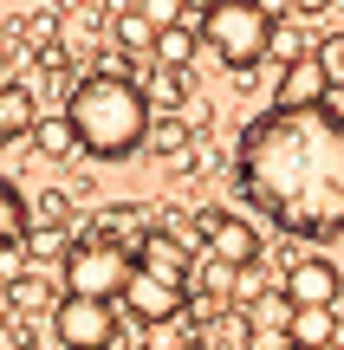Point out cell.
I'll list each match as a JSON object with an SVG mask.
<instances>
[{"mask_svg":"<svg viewBox=\"0 0 344 350\" xmlns=\"http://www.w3.org/2000/svg\"><path fill=\"white\" fill-rule=\"evenodd\" d=\"M319 65L332 72V85H344V33H338V26L319 39Z\"/></svg>","mask_w":344,"mask_h":350,"instance_id":"obj_20","label":"cell"},{"mask_svg":"<svg viewBox=\"0 0 344 350\" xmlns=\"http://www.w3.org/2000/svg\"><path fill=\"white\" fill-rule=\"evenodd\" d=\"M293 338H299V350H338V312H299Z\"/></svg>","mask_w":344,"mask_h":350,"instance_id":"obj_17","label":"cell"},{"mask_svg":"<svg viewBox=\"0 0 344 350\" xmlns=\"http://www.w3.org/2000/svg\"><path fill=\"white\" fill-rule=\"evenodd\" d=\"M254 350H299L293 331H254Z\"/></svg>","mask_w":344,"mask_h":350,"instance_id":"obj_22","label":"cell"},{"mask_svg":"<svg viewBox=\"0 0 344 350\" xmlns=\"http://www.w3.org/2000/svg\"><path fill=\"white\" fill-rule=\"evenodd\" d=\"M280 286H286V299H293L299 312H332L344 279H338V266H332V260H293Z\"/></svg>","mask_w":344,"mask_h":350,"instance_id":"obj_9","label":"cell"},{"mask_svg":"<svg viewBox=\"0 0 344 350\" xmlns=\"http://www.w3.org/2000/svg\"><path fill=\"white\" fill-rule=\"evenodd\" d=\"M137 266H143V273L176 279V286H189V279H195V247H189V240H176V234H150L137 247Z\"/></svg>","mask_w":344,"mask_h":350,"instance_id":"obj_11","label":"cell"},{"mask_svg":"<svg viewBox=\"0 0 344 350\" xmlns=\"http://www.w3.org/2000/svg\"><path fill=\"white\" fill-rule=\"evenodd\" d=\"M202 46H208V39H202V26H189V20H182V26H169V33H163V46H156V65H163V72H189Z\"/></svg>","mask_w":344,"mask_h":350,"instance_id":"obj_15","label":"cell"},{"mask_svg":"<svg viewBox=\"0 0 344 350\" xmlns=\"http://www.w3.org/2000/svg\"><path fill=\"white\" fill-rule=\"evenodd\" d=\"M189 137H195V124H189V117H182V111H163V117H156V130H150V150L176 163V156L189 150Z\"/></svg>","mask_w":344,"mask_h":350,"instance_id":"obj_18","label":"cell"},{"mask_svg":"<svg viewBox=\"0 0 344 350\" xmlns=\"http://www.w3.org/2000/svg\"><path fill=\"white\" fill-rule=\"evenodd\" d=\"M332 0H286V13H325Z\"/></svg>","mask_w":344,"mask_h":350,"instance_id":"obj_23","label":"cell"},{"mask_svg":"<svg viewBox=\"0 0 344 350\" xmlns=\"http://www.w3.org/2000/svg\"><path fill=\"white\" fill-rule=\"evenodd\" d=\"M137 13L156 26V33H169V26H182V13H189V0H137Z\"/></svg>","mask_w":344,"mask_h":350,"instance_id":"obj_19","label":"cell"},{"mask_svg":"<svg viewBox=\"0 0 344 350\" xmlns=\"http://www.w3.org/2000/svg\"><path fill=\"white\" fill-rule=\"evenodd\" d=\"M332 72H325L319 59H299L280 72V85H273V111H325V98H332Z\"/></svg>","mask_w":344,"mask_h":350,"instance_id":"obj_8","label":"cell"},{"mask_svg":"<svg viewBox=\"0 0 344 350\" xmlns=\"http://www.w3.org/2000/svg\"><path fill=\"white\" fill-rule=\"evenodd\" d=\"M150 221H156V208H130V201H111V208H98V221H91V240H111V247L137 253L143 240H150Z\"/></svg>","mask_w":344,"mask_h":350,"instance_id":"obj_10","label":"cell"},{"mask_svg":"<svg viewBox=\"0 0 344 350\" xmlns=\"http://www.w3.org/2000/svg\"><path fill=\"white\" fill-rule=\"evenodd\" d=\"M111 39H117L124 52H130V59H143V65H150V59H156V46H163V33H156V26L143 20L137 7H124V13L111 20Z\"/></svg>","mask_w":344,"mask_h":350,"instance_id":"obj_14","label":"cell"},{"mask_svg":"<svg viewBox=\"0 0 344 350\" xmlns=\"http://www.w3.org/2000/svg\"><path fill=\"white\" fill-rule=\"evenodd\" d=\"M65 117H72L91 163H124V156L150 150V130H156L150 91L130 72H117V65H98V72L78 78L72 98H65Z\"/></svg>","mask_w":344,"mask_h":350,"instance_id":"obj_2","label":"cell"},{"mask_svg":"<svg viewBox=\"0 0 344 350\" xmlns=\"http://www.w3.org/2000/svg\"><path fill=\"white\" fill-rule=\"evenodd\" d=\"M26 26V46L33 52H52V33H59V13H33V20H20Z\"/></svg>","mask_w":344,"mask_h":350,"instance_id":"obj_21","label":"cell"},{"mask_svg":"<svg viewBox=\"0 0 344 350\" xmlns=\"http://www.w3.org/2000/svg\"><path fill=\"white\" fill-rule=\"evenodd\" d=\"M130 350H156V344H130Z\"/></svg>","mask_w":344,"mask_h":350,"instance_id":"obj_24","label":"cell"},{"mask_svg":"<svg viewBox=\"0 0 344 350\" xmlns=\"http://www.w3.org/2000/svg\"><path fill=\"white\" fill-rule=\"evenodd\" d=\"M52 338L65 350H111L117 344V299H78V292H65L52 305Z\"/></svg>","mask_w":344,"mask_h":350,"instance_id":"obj_5","label":"cell"},{"mask_svg":"<svg viewBox=\"0 0 344 350\" xmlns=\"http://www.w3.org/2000/svg\"><path fill=\"white\" fill-rule=\"evenodd\" d=\"M59 279L78 299H124V286L137 279V253L111 247V240H78L72 260L59 266Z\"/></svg>","mask_w":344,"mask_h":350,"instance_id":"obj_4","label":"cell"},{"mask_svg":"<svg viewBox=\"0 0 344 350\" xmlns=\"http://www.w3.org/2000/svg\"><path fill=\"white\" fill-rule=\"evenodd\" d=\"M33 234H39V221L26 208V188L13 175H0V247H26Z\"/></svg>","mask_w":344,"mask_h":350,"instance_id":"obj_13","label":"cell"},{"mask_svg":"<svg viewBox=\"0 0 344 350\" xmlns=\"http://www.w3.org/2000/svg\"><path fill=\"white\" fill-rule=\"evenodd\" d=\"M195 227H202V253H208V260L234 266V273L260 266V227L247 221V214H234V208H202V214H195Z\"/></svg>","mask_w":344,"mask_h":350,"instance_id":"obj_6","label":"cell"},{"mask_svg":"<svg viewBox=\"0 0 344 350\" xmlns=\"http://www.w3.org/2000/svg\"><path fill=\"white\" fill-rule=\"evenodd\" d=\"M33 150L46 156V163H72V156L85 150V143H78V130H72V117L59 111V117H46V124L33 130Z\"/></svg>","mask_w":344,"mask_h":350,"instance_id":"obj_16","label":"cell"},{"mask_svg":"<svg viewBox=\"0 0 344 350\" xmlns=\"http://www.w3.org/2000/svg\"><path fill=\"white\" fill-rule=\"evenodd\" d=\"M273 7L267 0H215V13L202 20V39L228 72H254L260 59L273 52Z\"/></svg>","mask_w":344,"mask_h":350,"instance_id":"obj_3","label":"cell"},{"mask_svg":"<svg viewBox=\"0 0 344 350\" xmlns=\"http://www.w3.org/2000/svg\"><path fill=\"white\" fill-rule=\"evenodd\" d=\"M189 299H195V286H176V279L143 273V266H137V279L124 286V299H117V305H124L137 325H169V318L189 312Z\"/></svg>","mask_w":344,"mask_h":350,"instance_id":"obj_7","label":"cell"},{"mask_svg":"<svg viewBox=\"0 0 344 350\" xmlns=\"http://www.w3.org/2000/svg\"><path fill=\"white\" fill-rule=\"evenodd\" d=\"M39 124H46V117L33 111V91H26V78H7V85H0V137H7V150L33 143Z\"/></svg>","mask_w":344,"mask_h":350,"instance_id":"obj_12","label":"cell"},{"mask_svg":"<svg viewBox=\"0 0 344 350\" xmlns=\"http://www.w3.org/2000/svg\"><path fill=\"white\" fill-rule=\"evenodd\" d=\"M234 182L293 240L344 234V111H260L241 130Z\"/></svg>","mask_w":344,"mask_h":350,"instance_id":"obj_1","label":"cell"}]
</instances>
